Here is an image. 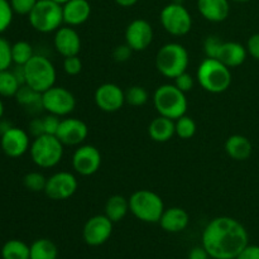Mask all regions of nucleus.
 I'll list each match as a JSON object with an SVG mask.
<instances>
[{
	"mask_svg": "<svg viewBox=\"0 0 259 259\" xmlns=\"http://www.w3.org/2000/svg\"><path fill=\"white\" fill-rule=\"evenodd\" d=\"M29 132L34 138L43 136L45 134V128H43V119H33L29 123Z\"/></svg>",
	"mask_w": 259,
	"mask_h": 259,
	"instance_id": "c03bdc74",
	"label": "nucleus"
},
{
	"mask_svg": "<svg viewBox=\"0 0 259 259\" xmlns=\"http://www.w3.org/2000/svg\"><path fill=\"white\" fill-rule=\"evenodd\" d=\"M233 2H237V3H247L249 0H233Z\"/></svg>",
	"mask_w": 259,
	"mask_h": 259,
	"instance_id": "3c124183",
	"label": "nucleus"
},
{
	"mask_svg": "<svg viewBox=\"0 0 259 259\" xmlns=\"http://www.w3.org/2000/svg\"><path fill=\"white\" fill-rule=\"evenodd\" d=\"M13 15H14V10L10 5V2L0 0V33L5 32L10 27L13 22Z\"/></svg>",
	"mask_w": 259,
	"mask_h": 259,
	"instance_id": "72a5a7b5",
	"label": "nucleus"
},
{
	"mask_svg": "<svg viewBox=\"0 0 259 259\" xmlns=\"http://www.w3.org/2000/svg\"><path fill=\"white\" fill-rule=\"evenodd\" d=\"M63 23L70 27H77L88 22L91 15L89 0H70L62 5Z\"/></svg>",
	"mask_w": 259,
	"mask_h": 259,
	"instance_id": "6ab92c4d",
	"label": "nucleus"
},
{
	"mask_svg": "<svg viewBox=\"0 0 259 259\" xmlns=\"http://www.w3.org/2000/svg\"><path fill=\"white\" fill-rule=\"evenodd\" d=\"M53 2L57 3V4H60V5H63V4H66L67 2H70V0H53Z\"/></svg>",
	"mask_w": 259,
	"mask_h": 259,
	"instance_id": "8fccbe9b",
	"label": "nucleus"
},
{
	"mask_svg": "<svg viewBox=\"0 0 259 259\" xmlns=\"http://www.w3.org/2000/svg\"><path fill=\"white\" fill-rule=\"evenodd\" d=\"M196 78L205 91L222 94L232 85V71L217 58L206 57L199 65Z\"/></svg>",
	"mask_w": 259,
	"mask_h": 259,
	"instance_id": "f03ea898",
	"label": "nucleus"
},
{
	"mask_svg": "<svg viewBox=\"0 0 259 259\" xmlns=\"http://www.w3.org/2000/svg\"><path fill=\"white\" fill-rule=\"evenodd\" d=\"M89 136L88 124L77 118L61 119L56 137L63 146H81Z\"/></svg>",
	"mask_w": 259,
	"mask_h": 259,
	"instance_id": "dca6fc26",
	"label": "nucleus"
},
{
	"mask_svg": "<svg viewBox=\"0 0 259 259\" xmlns=\"http://www.w3.org/2000/svg\"><path fill=\"white\" fill-rule=\"evenodd\" d=\"M18 103L27 108H34V106H39L42 108V94L38 91L33 90L28 85H22L18 90L17 95H15Z\"/></svg>",
	"mask_w": 259,
	"mask_h": 259,
	"instance_id": "c85d7f7f",
	"label": "nucleus"
},
{
	"mask_svg": "<svg viewBox=\"0 0 259 259\" xmlns=\"http://www.w3.org/2000/svg\"><path fill=\"white\" fill-rule=\"evenodd\" d=\"M223 46V40L217 35H209L206 39L204 40V52L206 57L209 58H217L219 56L220 48Z\"/></svg>",
	"mask_w": 259,
	"mask_h": 259,
	"instance_id": "c9c22d12",
	"label": "nucleus"
},
{
	"mask_svg": "<svg viewBox=\"0 0 259 259\" xmlns=\"http://www.w3.org/2000/svg\"><path fill=\"white\" fill-rule=\"evenodd\" d=\"M248 244L249 235L244 225L230 217L212 219L201 235V245L211 259H235Z\"/></svg>",
	"mask_w": 259,
	"mask_h": 259,
	"instance_id": "f257e3e1",
	"label": "nucleus"
},
{
	"mask_svg": "<svg viewBox=\"0 0 259 259\" xmlns=\"http://www.w3.org/2000/svg\"><path fill=\"white\" fill-rule=\"evenodd\" d=\"M175 128H176V136L181 139H191L196 133V123L190 116L184 115L175 120Z\"/></svg>",
	"mask_w": 259,
	"mask_h": 259,
	"instance_id": "7c9ffc66",
	"label": "nucleus"
},
{
	"mask_svg": "<svg viewBox=\"0 0 259 259\" xmlns=\"http://www.w3.org/2000/svg\"><path fill=\"white\" fill-rule=\"evenodd\" d=\"M189 52L182 45L176 42L162 46L156 55V67L161 75L168 78H176L186 72L189 67Z\"/></svg>",
	"mask_w": 259,
	"mask_h": 259,
	"instance_id": "20e7f679",
	"label": "nucleus"
},
{
	"mask_svg": "<svg viewBox=\"0 0 259 259\" xmlns=\"http://www.w3.org/2000/svg\"><path fill=\"white\" fill-rule=\"evenodd\" d=\"M38 0H10V5L17 14L28 15L32 12Z\"/></svg>",
	"mask_w": 259,
	"mask_h": 259,
	"instance_id": "4c0bfd02",
	"label": "nucleus"
},
{
	"mask_svg": "<svg viewBox=\"0 0 259 259\" xmlns=\"http://www.w3.org/2000/svg\"><path fill=\"white\" fill-rule=\"evenodd\" d=\"M149 99V94L143 86H132L125 91V103L132 106H143Z\"/></svg>",
	"mask_w": 259,
	"mask_h": 259,
	"instance_id": "2f4dec72",
	"label": "nucleus"
},
{
	"mask_svg": "<svg viewBox=\"0 0 259 259\" xmlns=\"http://www.w3.org/2000/svg\"><path fill=\"white\" fill-rule=\"evenodd\" d=\"M78 182L73 174L67 171H60L47 179L45 194L53 201H63L75 195L77 191Z\"/></svg>",
	"mask_w": 259,
	"mask_h": 259,
	"instance_id": "9b49d317",
	"label": "nucleus"
},
{
	"mask_svg": "<svg viewBox=\"0 0 259 259\" xmlns=\"http://www.w3.org/2000/svg\"><path fill=\"white\" fill-rule=\"evenodd\" d=\"M162 27L167 33L176 37L186 35L192 28V18L181 3L174 2L166 5L159 14Z\"/></svg>",
	"mask_w": 259,
	"mask_h": 259,
	"instance_id": "1a4fd4ad",
	"label": "nucleus"
},
{
	"mask_svg": "<svg viewBox=\"0 0 259 259\" xmlns=\"http://www.w3.org/2000/svg\"><path fill=\"white\" fill-rule=\"evenodd\" d=\"M129 211V200L121 195H113L105 204V215L113 223H119Z\"/></svg>",
	"mask_w": 259,
	"mask_h": 259,
	"instance_id": "393cba45",
	"label": "nucleus"
},
{
	"mask_svg": "<svg viewBox=\"0 0 259 259\" xmlns=\"http://www.w3.org/2000/svg\"><path fill=\"white\" fill-rule=\"evenodd\" d=\"M82 70V62L77 56H70L63 60V71L70 76H76Z\"/></svg>",
	"mask_w": 259,
	"mask_h": 259,
	"instance_id": "e433bc0d",
	"label": "nucleus"
},
{
	"mask_svg": "<svg viewBox=\"0 0 259 259\" xmlns=\"http://www.w3.org/2000/svg\"><path fill=\"white\" fill-rule=\"evenodd\" d=\"M153 40V28L146 19H134L125 29V43L136 52L144 51Z\"/></svg>",
	"mask_w": 259,
	"mask_h": 259,
	"instance_id": "2eb2a0df",
	"label": "nucleus"
},
{
	"mask_svg": "<svg viewBox=\"0 0 259 259\" xmlns=\"http://www.w3.org/2000/svg\"><path fill=\"white\" fill-rule=\"evenodd\" d=\"M247 47L239 42H223L218 60L229 68L238 67L247 60Z\"/></svg>",
	"mask_w": 259,
	"mask_h": 259,
	"instance_id": "4be33fe9",
	"label": "nucleus"
},
{
	"mask_svg": "<svg viewBox=\"0 0 259 259\" xmlns=\"http://www.w3.org/2000/svg\"><path fill=\"white\" fill-rule=\"evenodd\" d=\"M55 48L63 57L77 56L81 50V39L78 33L72 27H61L56 30Z\"/></svg>",
	"mask_w": 259,
	"mask_h": 259,
	"instance_id": "a211bd4d",
	"label": "nucleus"
},
{
	"mask_svg": "<svg viewBox=\"0 0 259 259\" xmlns=\"http://www.w3.org/2000/svg\"><path fill=\"white\" fill-rule=\"evenodd\" d=\"M101 153L95 146L81 144L72 156V167L81 176H93L100 169Z\"/></svg>",
	"mask_w": 259,
	"mask_h": 259,
	"instance_id": "ddd939ff",
	"label": "nucleus"
},
{
	"mask_svg": "<svg viewBox=\"0 0 259 259\" xmlns=\"http://www.w3.org/2000/svg\"><path fill=\"white\" fill-rule=\"evenodd\" d=\"M12 126L13 125L9 123V121H5V120H3V119H0V136H3L5 132L9 131Z\"/></svg>",
	"mask_w": 259,
	"mask_h": 259,
	"instance_id": "de8ad7c7",
	"label": "nucleus"
},
{
	"mask_svg": "<svg viewBox=\"0 0 259 259\" xmlns=\"http://www.w3.org/2000/svg\"><path fill=\"white\" fill-rule=\"evenodd\" d=\"M28 19L37 32H56L63 23L62 5L53 0H38L32 12L28 14Z\"/></svg>",
	"mask_w": 259,
	"mask_h": 259,
	"instance_id": "6e6552de",
	"label": "nucleus"
},
{
	"mask_svg": "<svg viewBox=\"0 0 259 259\" xmlns=\"http://www.w3.org/2000/svg\"><path fill=\"white\" fill-rule=\"evenodd\" d=\"M175 80V86L176 88H179L180 90L182 91V93H189V91L192 90V88H194V77H192L191 75H190L189 72H184L181 73L180 76H177L176 78H174Z\"/></svg>",
	"mask_w": 259,
	"mask_h": 259,
	"instance_id": "58836bf2",
	"label": "nucleus"
},
{
	"mask_svg": "<svg viewBox=\"0 0 259 259\" xmlns=\"http://www.w3.org/2000/svg\"><path fill=\"white\" fill-rule=\"evenodd\" d=\"M153 104L157 113L162 116L176 120L186 115L187 98L175 83H164L158 86L153 94Z\"/></svg>",
	"mask_w": 259,
	"mask_h": 259,
	"instance_id": "7ed1b4c3",
	"label": "nucleus"
},
{
	"mask_svg": "<svg viewBox=\"0 0 259 259\" xmlns=\"http://www.w3.org/2000/svg\"><path fill=\"white\" fill-rule=\"evenodd\" d=\"M158 223L164 232L181 233L189 227L190 215L182 207L174 206L169 209H164Z\"/></svg>",
	"mask_w": 259,
	"mask_h": 259,
	"instance_id": "aec40b11",
	"label": "nucleus"
},
{
	"mask_svg": "<svg viewBox=\"0 0 259 259\" xmlns=\"http://www.w3.org/2000/svg\"><path fill=\"white\" fill-rule=\"evenodd\" d=\"M3 115H4V104H3L2 99H0V119H3Z\"/></svg>",
	"mask_w": 259,
	"mask_h": 259,
	"instance_id": "09e8293b",
	"label": "nucleus"
},
{
	"mask_svg": "<svg viewBox=\"0 0 259 259\" xmlns=\"http://www.w3.org/2000/svg\"><path fill=\"white\" fill-rule=\"evenodd\" d=\"M148 134L154 142H158V143L168 142L176 134L175 120L162 115L157 116L149 123Z\"/></svg>",
	"mask_w": 259,
	"mask_h": 259,
	"instance_id": "b1692460",
	"label": "nucleus"
},
{
	"mask_svg": "<svg viewBox=\"0 0 259 259\" xmlns=\"http://www.w3.org/2000/svg\"><path fill=\"white\" fill-rule=\"evenodd\" d=\"M134 51L132 50L126 43L125 45L116 46L113 51V58L114 61H116V62H120V63L126 62V61L132 57V53Z\"/></svg>",
	"mask_w": 259,
	"mask_h": 259,
	"instance_id": "a19ab883",
	"label": "nucleus"
},
{
	"mask_svg": "<svg viewBox=\"0 0 259 259\" xmlns=\"http://www.w3.org/2000/svg\"><path fill=\"white\" fill-rule=\"evenodd\" d=\"M0 146L3 152L10 158H19L30 148L29 136L23 129L12 126L3 136H0Z\"/></svg>",
	"mask_w": 259,
	"mask_h": 259,
	"instance_id": "f3484780",
	"label": "nucleus"
},
{
	"mask_svg": "<svg viewBox=\"0 0 259 259\" xmlns=\"http://www.w3.org/2000/svg\"><path fill=\"white\" fill-rule=\"evenodd\" d=\"M187 259H210V255L202 245H199V247H195L190 250Z\"/></svg>",
	"mask_w": 259,
	"mask_h": 259,
	"instance_id": "a18cd8bd",
	"label": "nucleus"
},
{
	"mask_svg": "<svg viewBox=\"0 0 259 259\" xmlns=\"http://www.w3.org/2000/svg\"><path fill=\"white\" fill-rule=\"evenodd\" d=\"M34 56L33 47L25 40H19L12 45V58L15 66H24Z\"/></svg>",
	"mask_w": 259,
	"mask_h": 259,
	"instance_id": "c756f323",
	"label": "nucleus"
},
{
	"mask_svg": "<svg viewBox=\"0 0 259 259\" xmlns=\"http://www.w3.org/2000/svg\"><path fill=\"white\" fill-rule=\"evenodd\" d=\"M47 179L40 172H29L23 177V185L28 191L45 192Z\"/></svg>",
	"mask_w": 259,
	"mask_h": 259,
	"instance_id": "473e14b6",
	"label": "nucleus"
},
{
	"mask_svg": "<svg viewBox=\"0 0 259 259\" xmlns=\"http://www.w3.org/2000/svg\"><path fill=\"white\" fill-rule=\"evenodd\" d=\"M138 2L139 0H115L116 4L120 5V7L123 8H131L133 7V5H136Z\"/></svg>",
	"mask_w": 259,
	"mask_h": 259,
	"instance_id": "49530a36",
	"label": "nucleus"
},
{
	"mask_svg": "<svg viewBox=\"0 0 259 259\" xmlns=\"http://www.w3.org/2000/svg\"><path fill=\"white\" fill-rule=\"evenodd\" d=\"M114 223L104 215H95L85 223L82 229V238L90 247H100L109 240L113 234Z\"/></svg>",
	"mask_w": 259,
	"mask_h": 259,
	"instance_id": "f8f14e48",
	"label": "nucleus"
},
{
	"mask_svg": "<svg viewBox=\"0 0 259 259\" xmlns=\"http://www.w3.org/2000/svg\"><path fill=\"white\" fill-rule=\"evenodd\" d=\"M197 9L206 20L224 22L230 13L229 0H197Z\"/></svg>",
	"mask_w": 259,
	"mask_h": 259,
	"instance_id": "412c9836",
	"label": "nucleus"
},
{
	"mask_svg": "<svg viewBox=\"0 0 259 259\" xmlns=\"http://www.w3.org/2000/svg\"><path fill=\"white\" fill-rule=\"evenodd\" d=\"M22 86L13 71H0V96L3 98H13L17 95L18 90Z\"/></svg>",
	"mask_w": 259,
	"mask_h": 259,
	"instance_id": "cd10ccee",
	"label": "nucleus"
},
{
	"mask_svg": "<svg viewBox=\"0 0 259 259\" xmlns=\"http://www.w3.org/2000/svg\"><path fill=\"white\" fill-rule=\"evenodd\" d=\"M76 108V98L70 90L62 86H52L42 93V109L48 114L66 116Z\"/></svg>",
	"mask_w": 259,
	"mask_h": 259,
	"instance_id": "9d476101",
	"label": "nucleus"
},
{
	"mask_svg": "<svg viewBox=\"0 0 259 259\" xmlns=\"http://www.w3.org/2000/svg\"><path fill=\"white\" fill-rule=\"evenodd\" d=\"M225 152L234 161H247L252 156V142L242 134L230 136L225 142Z\"/></svg>",
	"mask_w": 259,
	"mask_h": 259,
	"instance_id": "5701e85b",
	"label": "nucleus"
},
{
	"mask_svg": "<svg viewBox=\"0 0 259 259\" xmlns=\"http://www.w3.org/2000/svg\"><path fill=\"white\" fill-rule=\"evenodd\" d=\"M128 200L129 211L143 223H158L164 211L163 200L151 190H138Z\"/></svg>",
	"mask_w": 259,
	"mask_h": 259,
	"instance_id": "39448f33",
	"label": "nucleus"
},
{
	"mask_svg": "<svg viewBox=\"0 0 259 259\" xmlns=\"http://www.w3.org/2000/svg\"><path fill=\"white\" fill-rule=\"evenodd\" d=\"M12 63V45L5 38L0 37V71L9 70Z\"/></svg>",
	"mask_w": 259,
	"mask_h": 259,
	"instance_id": "f704fd0d",
	"label": "nucleus"
},
{
	"mask_svg": "<svg viewBox=\"0 0 259 259\" xmlns=\"http://www.w3.org/2000/svg\"><path fill=\"white\" fill-rule=\"evenodd\" d=\"M3 259H30V247L19 239H10L2 247Z\"/></svg>",
	"mask_w": 259,
	"mask_h": 259,
	"instance_id": "bb28decb",
	"label": "nucleus"
},
{
	"mask_svg": "<svg viewBox=\"0 0 259 259\" xmlns=\"http://www.w3.org/2000/svg\"><path fill=\"white\" fill-rule=\"evenodd\" d=\"M235 259H259V245L248 244Z\"/></svg>",
	"mask_w": 259,
	"mask_h": 259,
	"instance_id": "37998d69",
	"label": "nucleus"
},
{
	"mask_svg": "<svg viewBox=\"0 0 259 259\" xmlns=\"http://www.w3.org/2000/svg\"><path fill=\"white\" fill-rule=\"evenodd\" d=\"M94 100L100 110L105 113H115L125 104V93L116 83L106 82L96 89Z\"/></svg>",
	"mask_w": 259,
	"mask_h": 259,
	"instance_id": "4468645a",
	"label": "nucleus"
},
{
	"mask_svg": "<svg viewBox=\"0 0 259 259\" xmlns=\"http://www.w3.org/2000/svg\"><path fill=\"white\" fill-rule=\"evenodd\" d=\"M43 119V128H45V134H51V136H56L60 126L61 119L60 116L53 115V114H48Z\"/></svg>",
	"mask_w": 259,
	"mask_h": 259,
	"instance_id": "ea45409f",
	"label": "nucleus"
},
{
	"mask_svg": "<svg viewBox=\"0 0 259 259\" xmlns=\"http://www.w3.org/2000/svg\"><path fill=\"white\" fill-rule=\"evenodd\" d=\"M24 76L25 85L42 94L55 86L56 68L47 57L34 55L29 62L24 65Z\"/></svg>",
	"mask_w": 259,
	"mask_h": 259,
	"instance_id": "423d86ee",
	"label": "nucleus"
},
{
	"mask_svg": "<svg viewBox=\"0 0 259 259\" xmlns=\"http://www.w3.org/2000/svg\"><path fill=\"white\" fill-rule=\"evenodd\" d=\"M30 157L35 166L52 168L57 166L63 157V144L56 136L43 134L30 143Z\"/></svg>",
	"mask_w": 259,
	"mask_h": 259,
	"instance_id": "0eeeda50",
	"label": "nucleus"
},
{
	"mask_svg": "<svg viewBox=\"0 0 259 259\" xmlns=\"http://www.w3.org/2000/svg\"><path fill=\"white\" fill-rule=\"evenodd\" d=\"M248 55L252 56L254 60L259 61V33L250 35L247 42Z\"/></svg>",
	"mask_w": 259,
	"mask_h": 259,
	"instance_id": "79ce46f5",
	"label": "nucleus"
},
{
	"mask_svg": "<svg viewBox=\"0 0 259 259\" xmlns=\"http://www.w3.org/2000/svg\"><path fill=\"white\" fill-rule=\"evenodd\" d=\"M30 247V259H57V245L50 239L40 238L34 240Z\"/></svg>",
	"mask_w": 259,
	"mask_h": 259,
	"instance_id": "a878e982",
	"label": "nucleus"
}]
</instances>
